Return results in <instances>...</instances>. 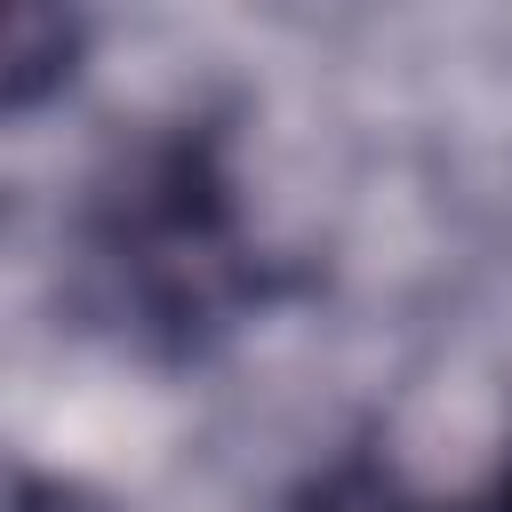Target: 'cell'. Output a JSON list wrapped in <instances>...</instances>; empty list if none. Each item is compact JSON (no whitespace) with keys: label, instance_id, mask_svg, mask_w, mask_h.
<instances>
[{"label":"cell","instance_id":"obj_1","mask_svg":"<svg viewBox=\"0 0 512 512\" xmlns=\"http://www.w3.org/2000/svg\"><path fill=\"white\" fill-rule=\"evenodd\" d=\"M72 264L88 312L144 360H200L280 296L232 184V128L176 112L128 136L72 208Z\"/></svg>","mask_w":512,"mask_h":512},{"label":"cell","instance_id":"obj_2","mask_svg":"<svg viewBox=\"0 0 512 512\" xmlns=\"http://www.w3.org/2000/svg\"><path fill=\"white\" fill-rule=\"evenodd\" d=\"M280 512H464V504H440V496H424L384 448H344V456H328V464H312L296 488H288V504Z\"/></svg>","mask_w":512,"mask_h":512},{"label":"cell","instance_id":"obj_3","mask_svg":"<svg viewBox=\"0 0 512 512\" xmlns=\"http://www.w3.org/2000/svg\"><path fill=\"white\" fill-rule=\"evenodd\" d=\"M464 512H512V448H504V464L488 472V488H480V496H472Z\"/></svg>","mask_w":512,"mask_h":512}]
</instances>
